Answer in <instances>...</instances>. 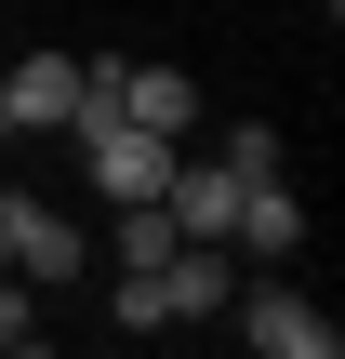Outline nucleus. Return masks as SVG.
Wrapping results in <instances>:
<instances>
[{"label":"nucleus","instance_id":"20e7f679","mask_svg":"<svg viewBox=\"0 0 345 359\" xmlns=\"http://www.w3.org/2000/svg\"><path fill=\"white\" fill-rule=\"evenodd\" d=\"M160 213H173V240H226V226H239V173L173 147V173H160Z\"/></svg>","mask_w":345,"mask_h":359},{"label":"nucleus","instance_id":"9d476101","mask_svg":"<svg viewBox=\"0 0 345 359\" xmlns=\"http://www.w3.org/2000/svg\"><path fill=\"white\" fill-rule=\"evenodd\" d=\"M213 160H226V173H239V187H266V173H279V133H266V120H239V133H226V147H213Z\"/></svg>","mask_w":345,"mask_h":359},{"label":"nucleus","instance_id":"7ed1b4c3","mask_svg":"<svg viewBox=\"0 0 345 359\" xmlns=\"http://www.w3.org/2000/svg\"><path fill=\"white\" fill-rule=\"evenodd\" d=\"M226 320H239L266 359H332V320H319L293 280H266V293H226Z\"/></svg>","mask_w":345,"mask_h":359},{"label":"nucleus","instance_id":"0eeeda50","mask_svg":"<svg viewBox=\"0 0 345 359\" xmlns=\"http://www.w3.org/2000/svg\"><path fill=\"white\" fill-rule=\"evenodd\" d=\"M120 120H146V133L186 147V133H199V80H186V67H120Z\"/></svg>","mask_w":345,"mask_h":359},{"label":"nucleus","instance_id":"9b49d317","mask_svg":"<svg viewBox=\"0 0 345 359\" xmlns=\"http://www.w3.org/2000/svg\"><path fill=\"white\" fill-rule=\"evenodd\" d=\"M0 266H13V200H0Z\"/></svg>","mask_w":345,"mask_h":359},{"label":"nucleus","instance_id":"f8f14e48","mask_svg":"<svg viewBox=\"0 0 345 359\" xmlns=\"http://www.w3.org/2000/svg\"><path fill=\"white\" fill-rule=\"evenodd\" d=\"M0 133H13V107H0Z\"/></svg>","mask_w":345,"mask_h":359},{"label":"nucleus","instance_id":"f03ea898","mask_svg":"<svg viewBox=\"0 0 345 359\" xmlns=\"http://www.w3.org/2000/svg\"><path fill=\"white\" fill-rule=\"evenodd\" d=\"M80 93H93V80H80V53H13V67H0L13 133H66V120H80Z\"/></svg>","mask_w":345,"mask_h":359},{"label":"nucleus","instance_id":"39448f33","mask_svg":"<svg viewBox=\"0 0 345 359\" xmlns=\"http://www.w3.org/2000/svg\"><path fill=\"white\" fill-rule=\"evenodd\" d=\"M80 266H93V240H80L66 213L13 200V280H27V293H53V280H80Z\"/></svg>","mask_w":345,"mask_h":359},{"label":"nucleus","instance_id":"1a4fd4ad","mask_svg":"<svg viewBox=\"0 0 345 359\" xmlns=\"http://www.w3.org/2000/svg\"><path fill=\"white\" fill-rule=\"evenodd\" d=\"M40 333H53V320H40V293H27V280L0 266V359H27V346H40Z\"/></svg>","mask_w":345,"mask_h":359},{"label":"nucleus","instance_id":"6e6552de","mask_svg":"<svg viewBox=\"0 0 345 359\" xmlns=\"http://www.w3.org/2000/svg\"><path fill=\"white\" fill-rule=\"evenodd\" d=\"M106 240H120V266H160V253H173V213H160V200H120Z\"/></svg>","mask_w":345,"mask_h":359},{"label":"nucleus","instance_id":"f257e3e1","mask_svg":"<svg viewBox=\"0 0 345 359\" xmlns=\"http://www.w3.org/2000/svg\"><path fill=\"white\" fill-rule=\"evenodd\" d=\"M66 133H80V160H93V187H106V200H160L173 133H146V120H120V107H80Z\"/></svg>","mask_w":345,"mask_h":359},{"label":"nucleus","instance_id":"423d86ee","mask_svg":"<svg viewBox=\"0 0 345 359\" xmlns=\"http://www.w3.org/2000/svg\"><path fill=\"white\" fill-rule=\"evenodd\" d=\"M226 240H239L253 266H293V253H306V200L266 173V187H239V226H226Z\"/></svg>","mask_w":345,"mask_h":359}]
</instances>
